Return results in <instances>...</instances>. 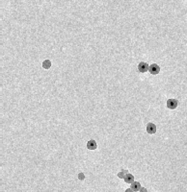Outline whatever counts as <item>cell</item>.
Segmentation results:
<instances>
[{
  "mask_svg": "<svg viewBox=\"0 0 187 192\" xmlns=\"http://www.w3.org/2000/svg\"><path fill=\"white\" fill-rule=\"evenodd\" d=\"M167 108L170 109H177V107L178 106V101L177 99H168L166 102Z\"/></svg>",
  "mask_w": 187,
  "mask_h": 192,
  "instance_id": "1",
  "label": "cell"
},
{
  "mask_svg": "<svg viewBox=\"0 0 187 192\" xmlns=\"http://www.w3.org/2000/svg\"><path fill=\"white\" fill-rule=\"evenodd\" d=\"M148 71L152 75H157L159 72H160V66L156 63H152V65H149V68H148Z\"/></svg>",
  "mask_w": 187,
  "mask_h": 192,
  "instance_id": "2",
  "label": "cell"
},
{
  "mask_svg": "<svg viewBox=\"0 0 187 192\" xmlns=\"http://www.w3.org/2000/svg\"><path fill=\"white\" fill-rule=\"evenodd\" d=\"M156 130H157L156 125L152 123V122L148 123V125H147V133H149V135H154L156 133Z\"/></svg>",
  "mask_w": 187,
  "mask_h": 192,
  "instance_id": "3",
  "label": "cell"
},
{
  "mask_svg": "<svg viewBox=\"0 0 187 192\" xmlns=\"http://www.w3.org/2000/svg\"><path fill=\"white\" fill-rule=\"evenodd\" d=\"M148 68H149V66H148V63L145 62H139V65H138V70H139V72H141V73H146L147 71H148Z\"/></svg>",
  "mask_w": 187,
  "mask_h": 192,
  "instance_id": "4",
  "label": "cell"
},
{
  "mask_svg": "<svg viewBox=\"0 0 187 192\" xmlns=\"http://www.w3.org/2000/svg\"><path fill=\"white\" fill-rule=\"evenodd\" d=\"M87 148H88V150H95L97 148H98V144H97V142L94 139H91L89 141L87 142Z\"/></svg>",
  "mask_w": 187,
  "mask_h": 192,
  "instance_id": "5",
  "label": "cell"
},
{
  "mask_svg": "<svg viewBox=\"0 0 187 192\" xmlns=\"http://www.w3.org/2000/svg\"><path fill=\"white\" fill-rule=\"evenodd\" d=\"M141 183L139 182H133L132 183H130V188L133 190L134 192H137V191H140V189H141Z\"/></svg>",
  "mask_w": 187,
  "mask_h": 192,
  "instance_id": "6",
  "label": "cell"
},
{
  "mask_svg": "<svg viewBox=\"0 0 187 192\" xmlns=\"http://www.w3.org/2000/svg\"><path fill=\"white\" fill-rule=\"evenodd\" d=\"M124 180H125V183H132L134 182V176L132 174H126L124 178Z\"/></svg>",
  "mask_w": 187,
  "mask_h": 192,
  "instance_id": "7",
  "label": "cell"
},
{
  "mask_svg": "<svg viewBox=\"0 0 187 192\" xmlns=\"http://www.w3.org/2000/svg\"><path fill=\"white\" fill-rule=\"evenodd\" d=\"M42 68H45V69H49L51 67V62L49 60H45L42 63Z\"/></svg>",
  "mask_w": 187,
  "mask_h": 192,
  "instance_id": "8",
  "label": "cell"
},
{
  "mask_svg": "<svg viewBox=\"0 0 187 192\" xmlns=\"http://www.w3.org/2000/svg\"><path fill=\"white\" fill-rule=\"evenodd\" d=\"M126 174H128V170H122V171L119 172V173L117 174V176H118L120 179H124Z\"/></svg>",
  "mask_w": 187,
  "mask_h": 192,
  "instance_id": "9",
  "label": "cell"
},
{
  "mask_svg": "<svg viewBox=\"0 0 187 192\" xmlns=\"http://www.w3.org/2000/svg\"><path fill=\"white\" fill-rule=\"evenodd\" d=\"M78 180L79 181H84L85 180V175H84V173H82V172H80V173H78Z\"/></svg>",
  "mask_w": 187,
  "mask_h": 192,
  "instance_id": "10",
  "label": "cell"
},
{
  "mask_svg": "<svg viewBox=\"0 0 187 192\" xmlns=\"http://www.w3.org/2000/svg\"><path fill=\"white\" fill-rule=\"evenodd\" d=\"M139 192H148V189L146 188V187H141Z\"/></svg>",
  "mask_w": 187,
  "mask_h": 192,
  "instance_id": "11",
  "label": "cell"
},
{
  "mask_svg": "<svg viewBox=\"0 0 187 192\" xmlns=\"http://www.w3.org/2000/svg\"><path fill=\"white\" fill-rule=\"evenodd\" d=\"M125 192H134V191H133V190H132V189H131V188H127Z\"/></svg>",
  "mask_w": 187,
  "mask_h": 192,
  "instance_id": "12",
  "label": "cell"
}]
</instances>
